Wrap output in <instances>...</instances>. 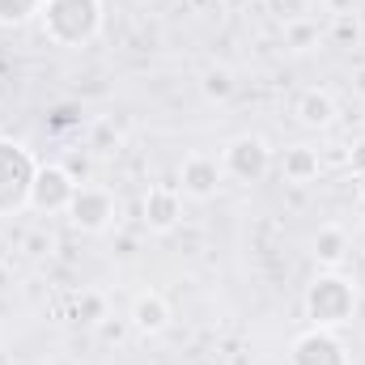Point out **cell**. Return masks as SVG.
I'll list each match as a JSON object with an SVG mask.
<instances>
[{
    "label": "cell",
    "instance_id": "obj_18",
    "mask_svg": "<svg viewBox=\"0 0 365 365\" xmlns=\"http://www.w3.org/2000/svg\"><path fill=\"white\" fill-rule=\"evenodd\" d=\"M47 0H0V26H26L43 13Z\"/></svg>",
    "mask_w": 365,
    "mask_h": 365
},
{
    "label": "cell",
    "instance_id": "obj_1",
    "mask_svg": "<svg viewBox=\"0 0 365 365\" xmlns=\"http://www.w3.org/2000/svg\"><path fill=\"white\" fill-rule=\"evenodd\" d=\"M38 26L56 47H86L102 30V0H47Z\"/></svg>",
    "mask_w": 365,
    "mask_h": 365
},
{
    "label": "cell",
    "instance_id": "obj_4",
    "mask_svg": "<svg viewBox=\"0 0 365 365\" xmlns=\"http://www.w3.org/2000/svg\"><path fill=\"white\" fill-rule=\"evenodd\" d=\"M221 170H225V179L242 182V187L264 182L272 175V149H268V140L255 136V132L234 136V140L221 149Z\"/></svg>",
    "mask_w": 365,
    "mask_h": 365
},
{
    "label": "cell",
    "instance_id": "obj_12",
    "mask_svg": "<svg viewBox=\"0 0 365 365\" xmlns=\"http://www.w3.org/2000/svg\"><path fill=\"white\" fill-rule=\"evenodd\" d=\"M280 170H284L289 182L306 187V182H314L319 175H323V158H319V149H310V145H293V149H284Z\"/></svg>",
    "mask_w": 365,
    "mask_h": 365
},
{
    "label": "cell",
    "instance_id": "obj_24",
    "mask_svg": "<svg viewBox=\"0 0 365 365\" xmlns=\"http://www.w3.org/2000/svg\"><path fill=\"white\" fill-rule=\"evenodd\" d=\"M115 255H119V259H136V238H119Z\"/></svg>",
    "mask_w": 365,
    "mask_h": 365
},
{
    "label": "cell",
    "instance_id": "obj_3",
    "mask_svg": "<svg viewBox=\"0 0 365 365\" xmlns=\"http://www.w3.org/2000/svg\"><path fill=\"white\" fill-rule=\"evenodd\" d=\"M34 170H38L34 153H30L21 140L0 136V217H13V212L26 208Z\"/></svg>",
    "mask_w": 365,
    "mask_h": 365
},
{
    "label": "cell",
    "instance_id": "obj_10",
    "mask_svg": "<svg viewBox=\"0 0 365 365\" xmlns=\"http://www.w3.org/2000/svg\"><path fill=\"white\" fill-rule=\"evenodd\" d=\"M128 323H132V331H140V336H162V331L170 327V302H166L162 293H153V289H149V293H136Z\"/></svg>",
    "mask_w": 365,
    "mask_h": 365
},
{
    "label": "cell",
    "instance_id": "obj_22",
    "mask_svg": "<svg viewBox=\"0 0 365 365\" xmlns=\"http://www.w3.org/2000/svg\"><path fill=\"white\" fill-rule=\"evenodd\" d=\"M64 170H68L77 182H86V175H90V158H86V153H77V158H68V162H64Z\"/></svg>",
    "mask_w": 365,
    "mask_h": 365
},
{
    "label": "cell",
    "instance_id": "obj_19",
    "mask_svg": "<svg viewBox=\"0 0 365 365\" xmlns=\"http://www.w3.org/2000/svg\"><path fill=\"white\" fill-rule=\"evenodd\" d=\"M119 140H123V136H119V128H115L110 119H93L86 149H90V153H115V149H119Z\"/></svg>",
    "mask_w": 365,
    "mask_h": 365
},
{
    "label": "cell",
    "instance_id": "obj_5",
    "mask_svg": "<svg viewBox=\"0 0 365 365\" xmlns=\"http://www.w3.org/2000/svg\"><path fill=\"white\" fill-rule=\"evenodd\" d=\"M64 217H68L73 230H81V234H106V230L115 225V217H119V204H115V195H110L106 187H98V182H77L73 204H68Z\"/></svg>",
    "mask_w": 365,
    "mask_h": 365
},
{
    "label": "cell",
    "instance_id": "obj_23",
    "mask_svg": "<svg viewBox=\"0 0 365 365\" xmlns=\"http://www.w3.org/2000/svg\"><path fill=\"white\" fill-rule=\"evenodd\" d=\"M349 86H353V93H357V98H365V64H357V68H353Z\"/></svg>",
    "mask_w": 365,
    "mask_h": 365
},
{
    "label": "cell",
    "instance_id": "obj_11",
    "mask_svg": "<svg viewBox=\"0 0 365 365\" xmlns=\"http://www.w3.org/2000/svg\"><path fill=\"white\" fill-rule=\"evenodd\" d=\"M293 115H297V123L302 128H314V132H323V128H331L336 123V98L327 90H302L297 93V102H293Z\"/></svg>",
    "mask_w": 365,
    "mask_h": 365
},
{
    "label": "cell",
    "instance_id": "obj_8",
    "mask_svg": "<svg viewBox=\"0 0 365 365\" xmlns=\"http://www.w3.org/2000/svg\"><path fill=\"white\" fill-rule=\"evenodd\" d=\"M221 182H225L221 158H208V153H191V158H187V162L179 166V191L187 195V200H195V204H208V200H217Z\"/></svg>",
    "mask_w": 365,
    "mask_h": 365
},
{
    "label": "cell",
    "instance_id": "obj_16",
    "mask_svg": "<svg viewBox=\"0 0 365 365\" xmlns=\"http://www.w3.org/2000/svg\"><path fill=\"white\" fill-rule=\"evenodd\" d=\"M110 319V306H106V297L98 293V289H81L77 297H73V323H81V327H102Z\"/></svg>",
    "mask_w": 365,
    "mask_h": 365
},
{
    "label": "cell",
    "instance_id": "obj_26",
    "mask_svg": "<svg viewBox=\"0 0 365 365\" xmlns=\"http://www.w3.org/2000/svg\"><path fill=\"white\" fill-rule=\"evenodd\" d=\"M353 187H357V200L365 204V175H357V182H353Z\"/></svg>",
    "mask_w": 365,
    "mask_h": 365
},
{
    "label": "cell",
    "instance_id": "obj_7",
    "mask_svg": "<svg viewBox=\"0 0 365 365\" xmlns=\"http://www.w3.org/2000/svg\"><path fill=\"white\" fill-rule=\"evenodd\" d=\"M289 365H353V361H349V349L336 331L310 327L289 344Z\"/></svg>",
    "mask_w": 365,
    "mask_h": 365
},
{
    "label": "cell",
    "instance_id": "obj_20",
    "mask_svg": "<svg viewBox=\"0 0 365 365\" xmlns=\"http://www.w3.org/2000/svg\"><path fill=\"white\" fill-rule=\"evenodd\" d=\"M344 166L353 170V179H357V175H365V136L349 145V153H344Z\"/></svg>",
    "mask_w": 365,
    "mask_h": 365
},
{
    "label": "cell",
    "instance_id": "obj_27",
    "mask_svg": "<svg viewBox=\"0 0 365 365\" xmlns=\"http://www.w3.org/2000/svg\"><path fill=\"white\" fill-rule=\"evenodd\" d=\"M217 4H221V0H217Z\"/></svg>",
    "mask_w": 365,
    "mask_h": 365
},
{
    "label": "cell",
    "instance_id": "obj_6",
    "mask_svg": "<svg viewBox=\"0 0 365 365\" xmlns=\"http://www.w3.org/2000/svg\"><path fill=\"white\" fill-rule=\"evenodd\" d=\"M73 191H77V179H73L60 162H38L26 208H34V212H43V217H60V212H68Z\"/></svg>",
    "mask_w": 365,
    "mask_h": 365
},
{
    "label": "cell",
    "instance_id": "obj_17",
    "mask_svg": "<svg viewBox=\"0 0 365 365\" xmlns=\"http://www.w3.org/2000/svg\"><path fill=\"white\" fill-rule=\"evenodd\" d=\"M323 38H327L331 47H357V43H361V21H357V13H340V17H331L327 30H323Z\"/></svg>",
    "mask_w": 365,
    "mask_h": 365
},
{
    "label": "cell",
    "instance_id": "obj_9",
    "mask_svg": "<svg viewBox=\"0 0 365 365\" xmlns=\"http://www.w3.org/2000/svg\"><path fill=\"white\" fill-rule=\"evenodd\" d=\"M140 217H145V225H149L153 234H170V230H179V221H182V191L166 187V182L149 187V191L140 195Z\"/></svg>",
    "mask_w": 365,
    "mask_h": 365
},
{
    "label": "cell",
    "instance_id": "obj_15",
    "mask_svg": "<svg viewBox=\"0 0 365 365\" xmlns=\"http://www.w3.org/2000/svg\"><path fill=\"white\" fill-rule=\"evenodd\" d=\"M238 90V81H234V73L225 68V64H208L204 73H200V93L208 98V102H217V106H225L230 98Z\"/></svg>",
    "mask_w": 365,
    "mask_h": 365
},
{
    "label": "cell",
    "instance_id": "obj_21",
    "mask_svg": "<svg viewBox=\"0 0 365 365\" xmlns=\"http://www.w3.org/2000/svg\"><path fill=\"white\" fill-rule=\"evenodd\" d=\"M51 251V234H43V230H34V234H26V255H47Z\"/></svg>",
    "mask_w": 365,
    "mask_h": 365
},
{
    "label": "cell",
    "instance_id": "obj_14",
    "mask_svg": "<svg viewBox=\"0 0 365 365\" xmlns=\"http://www.w3.org/2000/svg\"><path fill=\"white\" fill-rule=\"evenodd\" d=\"M319 43H323V26H319L314 17H293V21H284V47H289V51L306 56V51H314Z\"/></svg>",
    "mask_w": 365,
    "mask_h": 365
},
{
    "label": "cell",
    "instance_id": "obj_25",
    "mask_svg": "<svg viewBox=\"0 0 365 365\" xmlns=\"http://www.w3.org/2000/svg\"><path fill=\"white\" fill-rule=\"evenodd\" d=\"M323 4H327V13H331V17H340V13H353V4H357V0H323Z\"/></svg>",
    "mask_w": 365,
    "mask_h": 365
},
{
    "label": "cell",
    "instance_id": "obj_13",
    "mask_svg": "<svg viewBox=\"0 0 365 365\" xmlns=\"http://www.w3.org/2000/svg\"><path fill=\"white\" fill-rule=\"evenodd\" d=\"M314 259L323 264V268H340L344 259H349V234L340 230V225H319V234H314Z\"/></svg>",
    "mask_w": 365,
    "mask_h": 365
},
{
    "label": "cell",
    "instance_id": "obj_2",
    "mask_svg": "<svg viewBox=\"0 0 365 365\" xmlns=\"http://www.w3.org/2000/svg\"><path fill=\"white\" fill-rule=\"evenodd\" d=\"M353 314H357V284L349 276L327 268V272H319L306 284V319H310V327L340 331V327L353 323Z\"/></svg>",
    "mask_w": 365,
    "mask_h": 365
}]
</instances>
